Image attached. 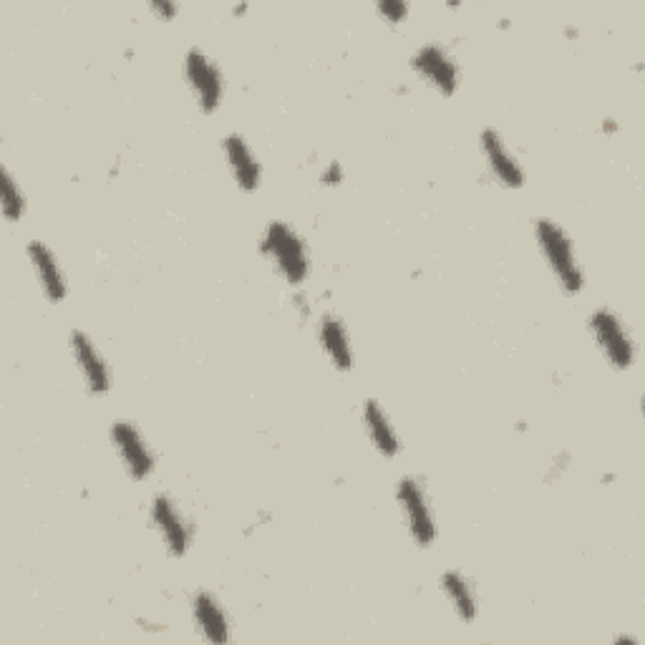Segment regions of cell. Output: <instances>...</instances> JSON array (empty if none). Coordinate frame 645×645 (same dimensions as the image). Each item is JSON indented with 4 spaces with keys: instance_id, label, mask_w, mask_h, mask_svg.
I'll return each mask as SVG.
<instances>
[{
    "instance_id": "6da1fadb",
    "label": "cell",
    "mask_w": 645,
    "mask_h": 645,
    "mask_svg": "<svg viewBox=\"0 0 645 645\" xmlns=\"http://www.w3.org/2000/svg\"><path fill=\"white\" fill-rule=\"evenodd\" d=\"M257 255L290 290L303 288L313 275V252L303 232L288 220H270L257 237Z\"/></svg>"
},
{
    "instance_id": "7a4b0ae2",
    "label": "cell",
    "mask_w": 645,
    "mask_h": 645,
    "mask_svg": "<svg viewBox=\"0 0 645 645\" xmlns=\"http://www.w3.org/2000/svg\"><path fill=\"white\" fill-rule=\"evenodd\" d=\"M532 237H535L537 252H540L542 263L550 270L557 290L565 298H577L588 288V275H585L580 257H577L575 240L565 230L562 222L555 217L540 215L532 220Z\"/></svg>"
},
{
    "instance_id": "3957f363",
    "label": "cell",
    "mask_w": 645,
    "mask_h": 645,
    "mask_svg": "<svg viewBox=\"0 0 645 645\" xmlns=\"http://www.w3.org/2000/svg\"><path fill=\"white\" fill-rule=\"evenodd\" d=\"M394 502L411 542L419 550H431L439 542V520L426 479L419 474H404L396 479Z\"/></svg>"
},
{
    "instance_id": "277c9868",
    "label": "cell",
    "mask_w": 645,
    "mask_h": 645,
    "mask_svg": "<svg viewBox=\"0 0 645 645\" xmlns=\"http://www.w3.org/2000/svg\"><path fill=\"white\" fill-rule=\"evenodd\" d=\"M588 333L598 348L600 358L613 371L628 373L638 363V341L628 320L613 305H598L588 315Z\"/></svg>"
},
{
    "instance_id": "5b68a950",
    "label": "cell",
    "mask_w": 645,
    "mask_h": 645,
    "mask_svg": "<svg viewBox=\"0 0 645 645\" xmlns=\"http://www.w3.org/2000/svg\"><path fill=\"white\" fill-rule=\"evenodd\" d=\"M149 525L172 560H187L197 540V520L172 492H154L149 499Z\"/></svg>"
},
{
    "instance_id": "8992f818",
    "label": "cell",
    "mask_w": 645,
    "mask_h": 645,
    "mask_svg": "<svg viewBox=\"0 0 645 645\" xmlns=\"http://www.w3.org/2000/svg\"><path fill=\"white\" fill-rule=\"evenodd\" d=\"M182 74L197 111L202 116H215L227 96V79L220 63L202 46H189L182 56Z\"/></svg>"
},
{
    "instance_id": "52a82bcc",
    "label": "cell",
    "mask_w": 645,
    "mask_h": 645,
    "mask_svg": "<svg viewBox=\"0 0 645 645\" xmlns=\"http://www.w3.org/2000/svg\"><path fill=\"white\" fill-rule=\"evenodd\" d=\"M109 444L124 469L126 479L144 484L157 474L159 457L149 436L132 419H114L109 426Z\"/></svg>"
},
{
    "instance_id": "ba28073f",
    "label": "cell",
    "mask_w": 645,
    "mask_h": 645,
    "mask_svg": "<svg viewBox=\"0 0 645 645\" xmlns=\"http://www.w3.org/2000/svg\"><path fill=\"white\" fill-rule=\"evenodd\" d=\"M409 69L421 84L444 99H454L462 89V63L449 43L426 41L416 46L409 58Z\"/></svg>"
},
{
    "instance_id": "9c48e42d",
    "label": "cell",
    "mask_w": 645,
    "mask_h": 645,
    "mask_svg": "<svg viewBox=\"0 0 645 645\" xmlns=\"http://www.w3.org/2000/svg\"><path fill=\"white\" fill-rule=\"evenodd\" d=\"M69 353L79 371L81 386L91 399H106L114 389V371L109 366V358L99 348V343L91 338L84 328H71L69 331Z\"/></svg>"
},
{
    "instance_id": "30bf717a",
    "label": "cell",
    "mask_w": 645,
    "mask_h": 645,
    "mask_svg": "<svg viewBox=\"0 0 645 645\" xmlns=\"http://www.w3.org/2000/svg\"><path fill=\"white\" fill-rule=\"evenodd\" d=\"M479 154H482L484 164L489 169V177L494 179V184L507 192H520L527 184V169L520 162V154L514 152L512 144L507 142L497 126H482L479 129Z\"/></svg>"
},
{
    "instance_id": "8fae6325",
    "label": "cell",
    "mask_w": 645,
    "mask_h": 645,
    "mask_svg": "<svg viewBox=\"0 0 645 645\" xmlns=\"http://www.w3.org/2000/svg\"><path fill=\"white\" fill-rule=\"evenodd\" d=\"M189 620L195 625V633L202 640L215 645H227L235 640V620L227 610L225 600L210 588H197L189 595Z\"/></svg>"
},
{
    "instance_id": "7c38bea8",
    "label": "cell",
    "mask_w": 645,
    "mask_h": 645,
    "mask_svg": "<svg viewBox=\"0 0 645 645\" xmlns=\"http://www.w3.org/2000/svg\"><path fill=\"white\" fill-rule=\"evenodd\" d=\"M220 152L225 159V167L230 172L232 182H235L237 192L252 197L260 192L265 177V167L252 149L250 139L242 132H227L220 139Z\"/></svg>"
},
{
    "instance_id": "4fadbf2b",
    "label": "cell",
    "mask_w": 645,
    "mask_h": 645,
    "mask_svg": "<svg viewBox=\"0 0 645 645\" xmlns=\"http://www.w3.org/2000/svg\"><path fill=\"white\" fill-rule=\"evenodd\" d=\"M26 260L33 270V278H36L38 290H41L43 298L51 305H61L69 300L71 283L69 275L63 270L61 257L56 255L48 242L43 240H28L26 242Z\"/></svg>"
},
{
    "instance_id": "5bb4252c",
    "label": "cell",
    "mask_w": 645,
    "mask_h": 645,
    "mask_svg": "<svg viewBox=\"0 0 645 645\" xmlns=\"http://www.w3.org/2000/svg\"><path fill=\"white\" fill-rule=\"evenodd\" d=\"M315 341L326 361L338 373H351L356 368V348H353L351 331L346 326V318L333 310H323L315 315Z\"/></svg>"
},
{
    "instance_id": "9a60e30c",
    "label": "cell",
    "mask_w": 645,
    "mask_h": 645,
    "mask_svg": "<svg viewBox=\"0 0 645 645\" xmlns=\"http://www.w3.org/2000/svg\"><path fill=\"white\" fill-rule=\"evenodd\" d=\"M358 419H361L363 434H366L368 444L383 459H396L404 451V441H401L399 429H396L394 419H391L389 409L378 399H366L358 409Z\"/></svg>"
},
{
    "instance_id": "2e32d148",
    "label": "cell",
    "mask_w": 645,
    "mask_h": 645,
    "mask_svg": "<svg viewBox=\"0 0 645 645\" xmlns=\"http://www.w3.org/2000/svg\"><path fill=\"white\" fill-rule=\"evenodd\" d=\"M439 593L449 603L451 613L457 615L459 623L472 625L479 620L482 605H479V590L474 577L462 567H449L439 575Z\"/></svg>"
},
{
    "instance_id": "e0dca14e",
    "label": "cell",
    "mask_w": 645,
    "mask_h": 645,
    "mask_svg": "<svg viewBox=\"0 0 645 645\" xmlns=\"http://www.w3.org/2000/svg\"><path fill=\"white\" fill-rule=\"evenodd\" d=\"M0 215L8 225H18L28 215L26 189L8 164H0Z\"/></svg>"
},
{
    "instance_id": "ac0fdd59",
    "label": "cell",
    "mask_w": 645,
    "mask_h": 645,
    "mask_svg": "<svg viewBox=\"0 0 645 645\" xmlns=\"http://www.w3.org/2000/svg\"><path fill=\"white\" fill-rule=\"evenodd\" d=\"M376 16L381 18L383 26L389 28H401L409 23L411 18V3L409 0H378L373 6Z\"/></svg>"
},
{
    "instance_id": "d6986e66",
    "label": "cell",
    "mask_w": 645,
    "mask_h": 645,
    "mask_svg": "<svg viewBox=\"0 0 645 645\" xmlns=\"http://www.w3.org/2000/svg\"><path fill=\"white\" fill-rule=\"evenodd\" d=\"M570 467H572V451L557 449L550 457V462H547L545 474H542V482H545L547 487H555V484H560L562 479L567 477Z\"/></svg>"
},
{
    "instance_id": "ffe728a7",
    "label": "cell",
    "mask_w": 645,
    "mask_h": 645,
    "mask_svg": "<svg viewBox=\"0 0 645 645\" xmlns=\"http://www.w3.org/2000/svg\"><path fill=\"white\" fill-rule=\"evenodd\" d=\"M290 310L295 313L300 326H308L310 320H315V303L310 300V295L303 288L290 290Z\"/></svg>"
},
{
    "instance_id": "44dd1931",
    "label": "cell",
    "mask_w": 645,
    "mask_h": 645,
    "mask_svg": "<svg viewBox=\"0 0 645 645\" xmlns=\"http://www.w3.org/2000/svg\"><path fill=\"white\" fill-rule=\"evenodd\" d=\"M343 182H346V169H343V164L338 159H331L326 167L320 169L318 184L323 189H338L343 187Z\"/></svg>"
},
{
    "instance_id": "7402d4cb",
    "label": "cell",
    "mask_w": 645,
    "mask_h": 645,
    "mask_svg": "<svg viewBox=\"0 0 645 645\" xmlns=\"http://www.w3.org/2000/svg\"><path fill=\"white\" fill-rule=\"evenodd\" d=\"M147 8L157 21H164V23H172L174 18L179 16V11H182L174 0H152Z\"/></svg>"
},
{
    "instance_id": "603a6c76",
    "label": "cell",
    "mask_w": 645,
    "mask_h": 645,
    "mask_svg": "<svg viewBox=\"0 0 645 645\" xmlns=\"http://www.w3.org/2000/svg\"><path fill=\"white\" fill-rule=\"evenodd\" d=\"M270 522H273V512H270V509H257L255 520H252L250 525L242 530V537H245V540H250L257 530H263V527L270 525Z\"/></svg>"
},
{
    "instance_id": "cb8c5ba5",
    "label": "cell",
    "mask_w": 645,
    "mask_h": 645,
    "mask_svg": "<svg viewBox=\"0 0 645 645\" xmlns=\"http://www.w3.org/2000/svg\"><path fill=\"white\" fill-rule=\"evenodd\" d=\"M134 625H137V628L142 630V633H149V635L167 633V625H164L162 620L147 618V615H134Z\"/></svg>"
},
{
    "instance_id": "d4e9b609",
    "label": "cell",
    "mask_w": 645,
    "mask_h": 645,
    "mask_svg": "<svg viewBox=\"0 0 645 645\" xmlns=\"http://www.w3.org/2000/svg\"><path fill=\"white\" fill-rule=\"evenodd\" d=\"M620 129H623V126H620V121L615 119V116H603V119H600L598 132L603 134V137H618Z\"/></svg>"
},
{
    "instance_id": "484cf974",
    "label": "cell",
    "mask_w": 645,
    "mask_h": 645,
    "mask_svg": "<svg viewBox=\"0 0 645 645\" xmlns=\"http://www.w3.org/2000/svg\"><path fill=\"white\" fill-rule=\"evenodd\" d=\"M562 36H565L567 41H580V36H583V28L577 26V23H565V26H562Z\"/></svg>"
},
{
    "instance_id": "4316f807",
    "label": "cell",
    "mask_w": 645,
    "mask_h": 645,
    "mask_svg": "<svg viewBox=\"0 0 645 645\" xmlns=\"http://www.w3.org/2000/svg\"><path fill=\"white\" fill-rule=\"evenodd\" d=\"M613 645H643V640L633 633H618L613 638Z\"/></svg>"
},
{
    "instance_id": "83f0119b",
    "label": "cell",
    "mask_w": 645,
    "mask_h": 645,
    "mask_svg": "<svg viewBox=\"0 0 645 645\" xmlns=\"http://www.w3.org/2000/svg\"><path fill=\"white\" fill-rule=\"evenodd\" d=\"M247 11H250V3H237V6L230 8L232 18H245Z\"/></svg>"
},
{
    "instance_id": "f1b7e54d",
    "label": "cell",
    "mask_w": 645,
    "mask_h": 645,
    "mask_svg": "<svg viewBox=\"0 0 645 645\" xmlns=\"http://www.w3.org/2000/svg\"><path fill=\"white\" fill-rule=\"evenodd\" d=\"M497 28H499V31H509V28H512V18H507V16L499 18Z\"/></svg>"
},
{
    "instance_id": "f546056e",
    "label": "cell",
    "mask_w": 645,
    "mask_h": 645,
    "mask_svg": "<svg viewBox=\"0 0 645 645\" xmlns=\"http://www.w3.org/2000/svg\"><path fill=\"white\" fill-rule=\"evenodd\" d=\"M394 94H396V96H409V94H411V86H409V84H399V86H396V89H394Z\"/></svg>"
},
{
    "instance_id": "4dcf8cb0",
    "label": "cell",
    "mask_w": 645,
    "mask_h": 645,
    "mask_svg": "<svg viewBox=\"0 0 645 645\" xmlns=\"http://www.w3.org/2000/svg\"><path fill=\"white\" fill-rule=\"evenodd\" d=\"M615 479H618V474H615V472H605L603 477H600V484H610V482H615Z\"/></svg>"
},
{
    "instance_id": "1f68e13d",
    "label": "cell",
    "mask_w": 645,
    "mask_h": 645,
    "mask_svg": "<svg viewBox=\"0 0 645 645\" xmlns=\"http://www.w3.org/2000/svg\"><path fill=\"white\" fill-rule=\"evenodd\" d=\"M514 429H517V431H527V429H530V426H527V421H517V426H514Z\"/></svg>"
},
{
    "instance_id": "d6a6232c",
    "label": "cell",
    "mask_w": 645,
    "mask_h": 645,
    "mask_svg": "<svg viewBox=\"0 0 645 645\" xmlns=\"http://www.w3.org/2000/svg\"><path fill=\"white\" fill-rule=\"evenodd\" d=\"M124 58H129V61H132V58H134V48H126Z\"/></svg>"
}]
</instances>
